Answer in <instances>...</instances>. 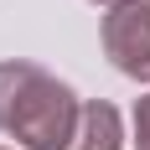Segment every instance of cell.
<instances>
[{
    "instance_id": "3957f363",
    "label": "cell",
    "mask_w": 150,
    "mask_h": 150,
    "mask_svg": "<svg viewBox=\"0 0 150 150\" xmlns=\"http://www.w3.org/2000/svg\"><path fill=\"white\" fill-rule=\"evenodd\" d=\"M67 150H119V119H114V109L88 104L78 114V129L67 140Z\"/></svg>"
},
{
    "instance_id": "6da1fadb",
    "label": "cell",
    "mask_w": 150,
    "mask_h": 150,
    "mask_svg": "<svg viewBox=\"0 0 150 150\" xmlns=\"http://www.w3.org/2000/svg\"><path fill=\"white\" fill-rule=\"evenodd\" d=\"M78 114L83 109L73 104V93L52 83L36 67H0V129H11L16 140H26L36 150H67L78 129Z\"/></svg>"
},
{
    "instance_id": "7a4b0ae2",
    "label": "cell",
    "mask_w": 150,
    "mask_h": 150,
    "mask_svg": "<svg viewBox=\"0 0 150 150\" xmlns=\"http://www.w3.org/2000/svg\"><path fill=\"white\" fill-rule=\"evenodd\" d=\"M104 42H109V57L124 73L150 83V5H140V0L119 5L109 16V26H104Z\"/></svg>"
},
{
    "instance_id": "277c9868",
    "label": "cell",
    "mask_w": 150,
    "mask_h": 150,
    "mask_svg": "<svg viewBox=\"0 0 150 150\" xmlns=\"http://www.w3.org/2000/svg\"><path fill=\"white\" fill-rule=\"evenodd\" d=\"M140 145L150 150V98H145V104H140Z\"/></svg>"
}]
</instances>
